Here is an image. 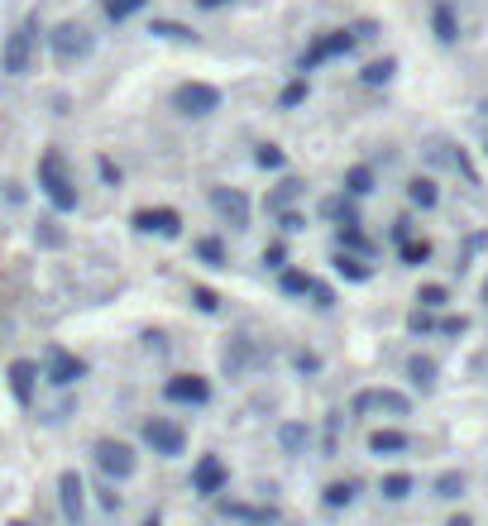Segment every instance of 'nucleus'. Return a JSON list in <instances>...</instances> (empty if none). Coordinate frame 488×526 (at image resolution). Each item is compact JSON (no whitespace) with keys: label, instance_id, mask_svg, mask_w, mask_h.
Wrapping results in <instances>:
<instances>
[{"label":"nucleus","instance_id":"obj_1","mask_svg":"<svg viewBox=\"0 0 488 526\" xmlns=\"http://www.w3.org/2000/svg\"><path fill=\"white\" fill-rule=\"evenodd\" d=\"M39 192L48 197V206L53 211H77V177L67 173V158L58 154V149H48L44 158H39Z\"/></svg>","mask_w":488,"mask_h":526},{"label":"nucleus","instance_id":"obj_2","mask_svg":"<svg viewBox=\"0 0 488 526\" xmlns=\"http://www.w3.org/2000/svg\"><path fill=\"white\" fill-rule=\"evenodd\" d=\"M91 460L96 469L106 474V483H130L139 474V450H134L130 440H115V436H101L91 445Z\"/></svg>","mask_w":488,"mask_h":526},{"label":"nucleus","instance_id":"obj_3","mask_svg":"<svg viewBox=\"0 0 488 526\" xmlns=\"http://www.w3.org/2000/svg\"><path fill=\"white\" fill-rule=\"evenodd\" d=\"M139 436H144V445L154 450L158 460H178V455H187V431H182L173 417H149L144 426H139Z\"/></svg>","mask_w":488,"mask_h":526},{"label":"nucleus","instance_id":"obj_4","mask_svg":"<svg viewBox=\"0 0 488 526\" xmlns=\"http://www.w3.org/2000/svg\"><path fill=\"white\" fill-rule=\"evenodd\" d=\"M192 493L197 498H206V503H216L225 488H230V464L221 460V455H197V464H192Z\"/></svg>","mask_w":488,"mask_h":526},{"label":"nucleus","instance_id":"obj_5","mask_svg":"<svg viewBox=\"0 0 488 526\" xmlns=\"http://www.w3.org/2000/svg\"><path fill=\"white\" fill-rule=\"evenodd\" d=\"M39 373H44L53 388H72V383H82V378H87V364H82L72 350H63V345H48Z\"/></svg>","mask_w":488,"mask_h":526},{"label":"nucleus","instance_id":"obj_6","mask_svg":"<svg viewBox=\"0 0 488 526\" xmlns=\"http://www.w3.org/2000/svg\"><path fill=\"white\" fill-rule=\"evenodd\" d=\"M58 512H63L67 526L87 522V483H82L77 469H63V474H58Z\"/></svg>","mask_w":488,"mask_h":526},{"label":"nucleus","instance_id":"obj_7","mask_svg":"<svg viewBox=\"0 0 488 526\" xmlns=\"http://www.w3.org/2000/svg\"><path fill=\"white\" fill-rule=\"evenodd\" d=\"M163 397L173 407H206L211 402V378H201V373H173L163 383Z\"/></svg>","mask_w":488,"mask_h":526},{"label":"nucleus","instance_id":"obj_8","mask_svg":"<svg viewBox=\"0 0 488 526\" xmlns=\"http://www.w3.org/2000/svg\"><path fill=\"white\" fill-rule=\"evenodd\" d=\"M350 412H355V417H369V412L407 417V412H412V397L398 393V388H369V393H359L355 402H350Z\"/></svg>","mask_w":488,"mask_h":526},{"label":"nucleus","instance_id":"obj_9","mask_svg":"<svg viewBox=\"0 0 488 526\" xmlns=\"http://www.w3.org/2000/svg\"><path fill=\"white\" fill-rule=\"evenodd\" d=\"M130 225L139 235H158V240H178L182 235V216L173 206H154V211H134Z\"/></svg>","mask_w":488,"mask_h":526},{"label":"nucleus","instance_id":"obj_10","mask_svg":"<svg viewBox=\"0 0 488 526\" xmlns=\"http://www.w3.org/2000/svg\"><path fill=\"white\" fill-rule=\"evenodd\" d=\"M53 53H58V63H77V58H87L91 53V29L77 20H67L53 29Z\"/></svg>","mask_w":488,"mask_h":526},{"label":"nucleus","instance_id":"obj_11","mask_svg":"<svg viewBox=\"0 0 488 526\" xmlns=\"http://www.w3.org/2000/svg\"><path fill=\"white\" fill-rule=\"evenodd\" d=\"M29 58H34V24H20L0 48V67L10 77H20V72H29Z\"/></svg>","mask_w":488,"mask_h":526},{"label":"nucleus","instance_id":"obj_12","mask_svg":"<svg viewBox=\"0 0 488 526\" xmlns=\"http://www.w3.org/2000/svg\"><path fill=\"white\" fill-rule=\"evenodd\" d=\"M39 364L34 359H15L10 369H5V383H10V397L20 402V407H34V393H39Z\"/></svg>","mask_w":488,"mask_h":526},{"label":"nucleus","instance_id":"obj_13","mask_svg":"<svg viewBox=\"0 0 488 526\" xmlns=\"http://www.w3.org/2000/svg\"><path fill=\"white\" fill-rule=\"evenodd\" d=\"M173 106H178L182 115H211V110L221 106V91L206 87V82H182V87L173 91Z\"/></svg>","mask_w":488,"mask_h":526},{"label":"nucleus","instance_id":"obj_14","mask_svg":"<svg viewBox=\"0 0 488 526\" xmlns=\"http://www.w3.org/2000/svg\"><path fill=\"white\" fill-rule=\"evenodd\" d=\"M211 206H216V216H221L230 230H244V225H249V197H244L240 187H211Z\"/></svg>","mask_w":488,"mask_h":526},{"label":"nucleus","instance_id":"obj_15","mask_svg":"<svg viewBox=\"0 0 488 526\" xmlns=\"http://www.w3.org/2000/svg\"><path fill=\"white\" fill-rule=\"evenodd\" d=\"M355 44H359V39L350 34V29H340V34H321V39H316V44L302 53V72H311V67L326 63V58H345Z\"/></svg>","mask_w":488,"mask_h":526},{"label":"nucleus","instance_id":"obj_16","mask_svg":"<svg viewBox=\"0 0 488 526\" xmlns=\"http://www.w3.org/2000/svg\"><path fill=\"white\" fill-rule=\"evenodd\" d=\"M254 364H259V345H254L249 335H230V345H225V354H221L225 378H244Z\"/></svg>","mask_w":488,"mask_h":526},{"label":"nucleus","instance_id":"obj_17","mask_svg":"<svg viewBox=\"0 0 488 526\" xmlns=\"http://www.w3.org/2000/svg\"><path fill=\"white\" fill-rule=\"evenodd\" d=\"M407 450H412V436H407L402 426H378V431H369V455H378V460H398Z\"/></svg>","mask_w":488,"mask_h":526},{"label":"nucleus","instance_id":"obj_18","mask_svg":"<svg viewBox=\"0 0 488 526\" xmlns=\"http://www.w3.org/2000/svg\"><path fill=\"white\" fill-rule=\"evenodd\" d=\"M278 450H283L288 460L307 455L311 450V426H302V421H283V426H278Z\"/></svg>","mask_w":488,"mask_h":526},{"label":"nucleus","instance_id":"obj_19","mask_svg":"<svg viewBox=\"0 0 488 526\" xmlns=\"http://www.w3.org/2000/svg\"><path fill=\"white\" fill-rule=\"evenodd\" d=\"M321 503L331 507V512H345V507L359 503V479H331L321 488Z\"/></svg>","mask_w":488,"mask_h":526},{"label":"nucleus","instance_id":"obj_20","mask_svg":"<svg viewBox=\"0 0 488 526\" xmlns=\"http://www.w3.org/2000/svg\"><path fill=\"white\" fill-rule=\"evenodd\" d=\"M335 249H345V254H359V259H374V240H369L359 225H335Z\"/></svg>","mask_w":488,"mask_h":526},{"label":"nucleus","instance_id":"obj_21","mask_svg":"<svg viewBox=\"0 0 488 526\" xmlns=\"http://www.w3.org/2000/svg\"><path fill=\"white\" fill-rule=\"evenodd\" d=\"M321 216L335 220V225H359V201L345 197V192H335V197L321 201Z\"/></svg>","mask_w":488,"mask_h":526},{"label":"nucleus","instance_id":"obj_22","mask_svg":"<svg viewBox=\"0 0 488 526\" xmlns=\"http://www.w3.org/2000/svg\"><path fill=\"white\" fill-rule=\"evenodd\" d=\"M335 273L345 278V283H369L374 278V268H369V259H359V254H345V249H335Z\"/></svg>","mask_w":488,"mask_h":526},{"label":"nucleus","instance_id":"obj_23","mask_svg":"<svg viewBox=\"0 0 488 526\" xmlns=\"http://www.w3.org/2000/svg\"><path fill=\"white\" fill-rule=\"evenodd\" d=\"M407 378H412V388L431 393V388H436V378H441V369H436V359H431V354H412V359H407Z\"/></svg>","mask_w":488,"mask_h":526},{"label":"nucleus","instance_id":"obj_24","mask_svg":"<svg viewBox=\"0 0 488 526\" xmlns=\"http://www.w3.org/2000/svg\"><path fill=\"white\" fill-rule=\"evenodd\" d=\"M407 201H412L417 211H436V201H441L436 177H412V182H407Z\"/></svg>","mask_w":488,"mask_h":526},{"label":"nucleus","instance_id":"obj_25","mask_svg":"<svg viewBox=\"0 0 488 526\" xmlns=\"http://www.w3.org/2000/svg\"><path fill=\"white\" fill-rule=\"evenodd\" d=\"M302 197V182H297V177H283V182H278V187H273V192H268V216H283V211H292V201Z\"/></svg>","mask_w":488,"mask_h":526},{"label":"nucleus","instance_id":"obj_26","mask_svg":"<svg viewBox=\"0 0 488 526\" xmlns=\"http://www.w3.org/2000/svg\"><path fill=\"white\" fill-rule=\"evenodd\" d=\"M412 488H417V479H412V474H383V479H378V493H383V503H407V498H412Z\"/></svg>","mask_w":488,"mask_h":526},{"label":"nucleus","instance_id":"obj_27","mask_svg":"<svg viewBox=\"0 0 488 526\" xmlns=\"http://www.w3.org/2000/svg\"><path fill=\"white\" fill-rule=\"evenodd\" d=\"M431 29H436V39H441V44H455V39H460V20H455V5H436V10H431Z\"/></svg>","mask_w":488,"mask_h":526},{"label":"nucleus","instance_id":"obj_28","mask_svg":"<svg viewBox=\"0 0 488 526\" xmlns=\"http://www.w3.org/2000/svg\"><path fill=\"white\" fill-rule=\"evenodd\" d=\"M374 168H369V163H355V168H350V173H345V197H355V201H364L369 197V192H374Z\"/></svg>","mask_w":488,"mask_h":526},{"label":"nucleus","instance_id":"obj_29","mask_svg":"<svg viewBox=\"0 0 488 526\" xmlns=\"http://www.w3.org/2000/svg\"><path fill=\"white\" fill-rule=\"evenodd\" d=\"M192 254H197L206 268H230V254H225V244L216 240V235H201V240L192 244Z\"/></svg>","mask_w":488,"mask_h":526},{"label":"nucleus","instance_id":"obj_30","mask_svg":"<svg viewBox=\"0 0 488 526\" xmlns=\"http://www.w3.org/2000/svg\"><path fill=\"white\" fill-rule=\"evenodd\" d=\"M311 273H302V268H283L278 273V287H283V297H311Z\"/></svg>","mask_w":488,"mask_h":526},{"label":"nucleus","instance_id":"obj_31","mask_svg":"<svg viewBox=\"0 0 488 526\" xmlns=\"http://www.w3.org/2000/svg\"><path fill=\"white\" fill-rule=\"evenodd\" d=\"M393 72H398L393 58H378V63H369L364 72H359V82H364V87H388V82H393Z\"/></svg>","mask_w":488,"mask_h":526},{"label":"nucleus","instance_id":"obj_32","mask_svg":"<svg viewBox=\"0 0 488 526\" xmlns=\"http://www.w3.org/2000/svg\"><path fill=\"white\" fill-rule=\"evenodd\" d=\"M465 474L460 469H445L441 479H436V498H445V503H455V498H465Z\"/></svg>","mask_w":488,"mask_h":526},{"label":"nucleus","instance_id":"obj_33","mask_svg":"<svg viewBox=\"0 0 488 526\" xmlns=\"http://www.w3.org/2000/svg\"><path fill=\"white\" fill-rule=\"evenodd\" d=\"M192 307L201 311V316H216V311H221V292H216V287H192Z\"/></svg>","mask_w":488,"mask_h":526},{"label":"nucleus","instance_id":"obj_34","mask_svg":"<svg viewBox=\"0 0 488 526\" xmlns=\"http://www.w3.org/2000/svg\"><path fill=\"white\" fill-rule=\"evenodd\" d=\"M398 254H402L407 268H422V263H431V244H426V240H407V244H398Z\"/></svg>","mask_w":488,"mask_h":526},{"label":"nucleus","instance_id":"obj_35","mask_svg":"<svg viewBox=\"0 0 488 526\" xmlns=\"http://www.w3.org/2000/svg\"><path fill=\"white\" fill-rule=\"evenodd\" d=\"M445 302H450V292H445L441 283H426L422 292H417V307H422V311H441Z\"/></svg>","mask_w":488,"mask_h":526},{"label":"nucleus","instance_id":"obj_36","mask_svg":"<svg viewBox=\"0 0 488 526\" xmlns=\"http://www.w3.org/2000/svg\"><path fill=\"white\" fill-rule=\"evenodd\" d=\"M149 34L173 39V44H187V39H192V29H182V24H173V20H154V24H149Z\"/></svg>","mask_w":488,"mask_h":526},{"label":"nucleus","instance_id":"obj_37","mask_svg":"<svg viewBox=\"0 0 488 526\" xmlns=\"http://www.w3.org/2000/svg\"><path fill=\"white\" fill-rule=\"evenodd\" d=\"M34 240L44 244V249H58V244H63V230H58V220H39V225H34Z\"/></svg>","mask_w":488,"mask_h":526},{"label":"nucleus","instance_id":"obj_38","mask_svg":"<svg viewBox=\"0 0 488 526\" xmlns=\"http://www.w3.org/2000/svg\"><path fill=\"white\" fill-rule=\"evenodd\" d=\"M307 77H302V82H288V87H283V96H278V106L283 110H292V106H302V101H307Z\"/></svg>","mask_w":488,"mask_h":526},{"label":"nucleus","instance_id":"obj_39","mask_svg":"<svg viewBox=\"0 0 488 526\" xmlns=\"http://www.w3.org/2000/svg\"><path fill=\"white\" fill-rule=\"evenodd\" d=\"M96 503H101V512H120V507H125V498H120V493H115V483H101V488H96Z\"/></svg>","mask_w":488,"mask_h":526},{"label":"nucleus","instance_id":"obj_40","mask_svg":"<svg viewBox=\"0 0 488 526\" xmlns=\"http://www.w3.org/2000/svg\"><path fill=\"white\" fill-rule=\"evenodd\" d=\"M292 369L297 373H321V354H311V350H292Z\"/></svg>","mask_w":488,"mask_h":526},{"label":"nucleus","instance_id":"obj_41","mask_svg":"<svg viewBox=\"0 0 488 526\" xmlns=\"http://www.w3.org/2000/svg\"><path fill=\"white\" fill-rule=\"evenodd\" d=\"M264 263L273 268V273H283V268H288V244H283V240H273V244L264 249Z\"/></svg>","mask_w":488,"mask_h":526},{"label":"nucleus","instance_id":"obj_42","mask_svg":"<svg viewBox=\"0 0 488 526\" xmlns=\"http://www.w3.org/2000/svg\"><path fill=\"white\" fill-rule=\"evenodd\" d=\"M254 163L273 173V168H283V149H278V144H259V154H254Z\"/></svg>","mask_w":488,"mask_h":526},{"label":"nucleus","instance_id":"obj_43","mask_svg":"<svg viewBox=\"0 0 488 526\" xmlns=\"http://www.w3.org/2000/svg\"><path fill=\"white\" fill-rule=\"evenodd\" d=\"M139 5H144V0H106V15H111V20H130Z\"/></svg>","mask_w":488,"mask_h":526},{"label":"nucleus","instance_id":"obj_44","mask_svg":"<svg viewBox=\"0 0 488 526\" xmlns=\"http://www.w3.org/2000/svg\"><path fill=\"white\" fill-rule=\"evenodd\" d=\"M311 307H321V311H331V307H335V292H331L326 283H321V278L311 283Z\"/></svg>","mask_w":488,"mask_h":526},{"label":"nucleus","instance_id":"obj_45","mask_svg":"<svg viewBox=\"0 0 488 526\" xmlns=\"http://www.w3.org/2000/svg\"><path fill=\"white\" fill-rule=\"evenodd\" d=\"M96 173H101V182H106V187H120V182H125V173L115 168L111 158H96Z\"/></svg>","mask_w":488,"mask_h":526},{"label":"nucleus","instance_id":"obj_46","mask_svg":"<svg viewBox=\"0 0 488 526\" xmlns=\"http://www.w3.org/2000/svg\"><path fill=\"white\" fill-rule=\"evenodd\" d=\"M407 330H412V335H426V330H436V321H431V311H412V316H407Z\"/></svg>","mask_w":488,"mask_h":526},{"label":"nucleus","instance_id":"obj_47","mask_svg":"<svg viewBox=\"0 0 488 526\" xmlns=\"http://www.w3.org/2000/svg\"><path fill=\"white\" fill-rule=\"evenodd\" d=\"M278 225H283L288 235H297V230H307V216H302V211H283V216H278Z\"/></svg>","mask_w":488,"mask_h":526},{"label":"nucleus","instance_id":"obj_48","mask_svg":"<svg viewBox=\"0 0 488 526\" xmlns=\"http://www.w3.org/2000/svg\"><path fill=\"white\" fill-rule=\"evenodd\" d=\"M465 316H445V321H436V330H441V335H465Z\"/></svg>","mask_w":488,"mask_h":526},{"label":"nucleus","instance_id":"obj_49","mask_svg":"<svg viewBox=\"0 0 488 526\" xmlns=\"http://www.w3.org/2000/svg\"><path fill=\"white\" fill-rule=\"evenodd\" d=\"M393 240H398V244H407V240H412V220H407V216H402V220H393Z\"/></svg>","mask_w":488,"mask_h":526},{"label":"nucleus","instance_id":"obj_50","mask_svg":"<svg viewBox=\"0 0 488 526\" xmlns=\"http://www.w3.org/2000/svg\"><path fill=\"white\" fill-rule=\"evenodd\" d=\"M5 201H10V206H20V201H24V192H20V182H5Z\"/></svg>","mask_w":488,"mask_h":526},{"label":"nucleus","instance_id":"obj_51","mask_svg":"<svg viewBox=\"0 0 488 526\" xmlns=\"http://www.w3.org/2000/svg\"><path fill=\"white\" fill-rule=\"evenodd\" d=\"M445 526H474V522H469L465 512H460V517H450V522H445Z\"/></svg>","mask_w":488,"mask_h":526},{"label":"nucleus","instance_id":"obj_52","mask_svg":"<svg viewBox=\"0 0 488 526\" xmlns=\"http://www.w3.org/2000/svg\"><path fill=\"white\" fill-rule=\"evenodd\" d=\"M201 10H216V5H225V0H197Z\"/></svg>","mask_w":488,"mask_h":526},{"label":"nucleus","instance_id":"obj_53","mask_svg":"<svg viewBox=\"0 0 488 526\" xmlns=\"http://www.w3.org/2000/svg\"><path fill=\"white\" fill-rule=\"evenodd\" d=\"M139 526H163V522H158V517H144V522H139Z\"/></svg>","mask_w":488,"mask_h":526},{"label":"nucleus","instance_id":"obj_54","mask_svg":"<svg viewBox=\"0 0 488 526\" xmlns=\"http://www.w3.org/2000/svg\"><path fill=\"white\" fill-rule=\"evenodd\" d=\"M479 110H484V115H488V101H484V106H479Z\"/></svg>","mask_w":488,"mask_h":526},{"label":"nucleus","instance_id":"obj_55","mask_svg":"<svg viewBox=\"0 0 488 526\" xmlns=\"http://www.w3.org/2000/svg\"><path fill=\"white\" fill-rule=\"evenodd\" d=\"M484 302H488V283H484Z\"/></svg>","mask_w":488,"mask_h":526},{"label":"nucleus","instance_id":"obj_56","mask_svg":"<svg viewBox=\"0 0 488 526\" xmlns=\"http://www.w3.org/2000/svg\"><path fill=\"white\" fill-rule=\"evenodd\" d=\"M10 526H29V522H10Z\"/></svg>","mask_w":488,"mask_h":526}]
</instances>
